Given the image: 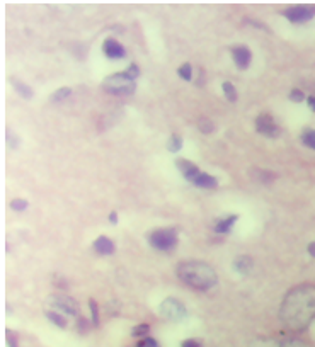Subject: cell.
<instances>
[{
    "instance_id": "6da1fadb",
    "label": "cell",
    "mask_w": 315,
    "mask_h": 347,
    "mask_svg": "<svg viewBox=\"0 0 315 347\" xmlns=\"http://www.w3.org/2000/svg\"><path fill=\"white\" fill-rule=\"evenodd\" d=\"M281 324L291 332H302L315 320V284L290 289L280 308Z\"/></svg>"
},
{
    "instance_id": "7a4b0ae2",
    "label": "cell",
    "mask_w": 315,
    "mask_h": 347,
    "mask_svg": "<svg viewBox=\"0 0 315 347\" xmlns=\"http://www.w3.org/2000/svg\"><path fill=\"white\" fill-rule=\"evenodd\" d=\"M175 274L186 286L196 289V291H210L218 282V276L213 267L206 262H201V260L179 262Z\"/></svg>"
},
{
    "instance_id": "3957f363",
    "label": "cell",
    "mask_w": 315,
    "mask_h": 347,
    "mask_svg": "<svg viewBox=\"0 0 315 347\" xmlns=\"http://www.w3.org/2000/svg\"><path fill=\"white\" fill-rule=\"evenodd\" d=\"M177 230L175 228H159L153 230L148 235V243L152 245V249L160 250V252H169L177 247Z\"/></svg>"
},
{
    "instance_id": "277c9868",
    "label": "cell",
    "mask_w": 315,
    "mask_h": 347,
    "mask_svg": "<svg viewBox=\"0 0 315 347\" xmlns=\"http://www.w3.org/2000/svg\"><path fill=\"white\" fill-rule=\"evenodd\" d=\"M102 85H104L106 92L114 94V95H130V94H133L135 89H137L135 82H128L126 78L121 75V71L109 75V77L102 82Z\"/></svg>"
},
{
    "instance_id": "5b68a950",
    "label": "cell",
    "mask_w": 315,
    "mask_h": 347,
    "mask_svg": "<svg viewBox=\"0 0 315 347\" xmlns=\"http://www.w3.org/2000/svg\"><path fill=\"white\" fill-rule=\"evenodd\" d=\"M159 313L162 315L166 320H172V322H177L181 318L186 317V306L182 305L179 300L175 298H167L160 303V308H159Z\"/></svg>"
},
{
    "instance_id": "8992f818",
    "label": "cell",
    "mask_w": 315,
    "mask_h": 347,
    "mask_svg": "<svg viewBox=\"0 0 315 347\" xmlns=\"http://www.w3.org/2000/svg\"><path fill=\"white\" fill-rule=\"evenodd\" d=\"M283 16L293 24H302L315 17V5H291L283 10Z\"/></svg>"
},
{
    "instance_id": "52a82bcc",
    "label": "cell",
    "mask_w": 315,
    "mask_h": 347,
    "mask_svg": "<svg viewBox=\"0 0 315 347\" xmlns=\"http://www.w3.org/2000/svg\"><path fill=\"white\" fill-rule=\"evenodd\" d=\"M256 131L267 138H278L281 135V128L271 114H259L256 117Z\"/></svg>"
},
{
    "instance_id": "ba28073f",
    "label": "cell",
    "mask_w": 315,
    "mask_h": 347,
    "mask_svg": "<svg viewBox=\"0 0 315 347\" xmlns=\"http://www.w3.org/2000/svg\"><path fill=\"white\" fill-rule=\"evenodd\" d=\"M53 308H56L58 312L70 315V317H78V303L73 298L67 295H53L49 298Z\"/></svg>"
},
{
    "instance_id": "9c48e42d",
    "label": "cell",
    "mask_w": 315,
    "mask_h": 347,
    "mask_svg": "<svg viewBox=\"0 0 315 347\" xmlns=\"http://www.w3.org/2000/svg\"><path fill=\"white\" fill-rule=\"evenodd\" d=\"M232 53V58H234L235 62V67H237L239 70H245L249 69L250 62H252V53H250V49L247 48V46H234V48L230 49Z\"/></svg>"
},
{
    "instance_id": "30bf717a",
    "label": "cell",
    "mask_w": 315,
    "mask_h": 347,
    "mask_svg": "<svg viewBox=\"0 0 315 347\" xmlns=\"http://www.w3.org/2000/svg\"><path fill=\"white\" fill-rule=\"evenodd\" d=\"M175 165H177V170L182 174V177L189 182H194V179L201 174V169H199L196 163L189 162L188 159H177L175 160Z\"/></svg>"
},
{
    "instance_id": "8fae6325",
    "label": "cell",
    "mask_w": 315,
    "mask_h": 347,
    "mask_svg": "<svg viewBox=\"0 0 315 347\" xmlns=\"http://www.w3.org/2000/svg\"><path fill=\"white\" fill-rule=\"evenodd\" d=\"M102 51H104V55L111 60H121L126 56V49H124V46L113 38L106 39L104 45H102Z\"/></svg>"
},
{
    "instance_id": "7c38bea8",
    "label": "cell",
    "mask_w": 315,
    "mask_h": 347,
    "mask_svg": "<svg viewBox=\"0 0 315 347\" xmlns=\"http://www.w3.org/2000/svg\"><path fill=\"white\" fill-rule=\"evenodd\" d=\"M92 249H94V252L97 254V255H113L114 250H116V245H114V242L111 240L109 237L101 235V237L96 238Z\"/></svg>"
},
{
    "instance_id": "4fadbf2b",
    "label": "cell",
    "mask_w": 315,
    "mask_h": 347,
    "mask_svg": "<svg viewBox=\"0 0 315 347\" xmlns=\"http://www.w3.org/2000/svg\"><path fill=\"white\" fill-rule=\"evenodd\" d=\"M237 220H239L237 214H228V216H225V218H221V220L215 221V225H213L215 233H221V235L228 233V231L234 228V225L237 223Z\"/></svg>"
},
{
    "instance_id": "5bb4252c",
    "label": "cell",
    "mask_w": 315,
    "mask_h": 347,
    "mask_svg": "<svg viewBox=\"0 0 315 347\" xmlns=\"http://www.w3.org/2000/svg\"><path fill=\"white\" fill-rule=\"evenodd\" d=\"M252 267H254V260H252V257H249V255H239V257H235V260H234V269L237 271L239 274H247V273H250L252 271Z\"/></svg>"
},
{
    "instance_id": "9a60e30c",
    "label": "cell",
    "mask_w": 315,
    "mask_h": 347,
    "mask_svg": "<svg viewBox=\"0 0 315 347\" xmlns=\"http://www.w3.org/2000/svg\"><path fill=\"white\" fill-rule=\"evenodd\" d=\"M250 177H252L256 182H259V184L267 185L276 179V174L269 172V170H264V169H252L250 170Z\"/></svg>"
},
{
    "instance_id": "2e32d148",
    "label": "cell",
    "mask_w": 315,
    "mask_h": 347,
    "mask_svg": "<svg viewBox=\"0 0 315 347\" xmlns=\"http://www.w3.org/2000/svg\"><path fill=\"white\" fill-rule=\"evenodd\" d=\"M193 184H194L196 187H201V189H215L218 185V181L213 177V175H210V174H206V172H203L201 170V174L194 179Z\"/></svg>"
},
{
    "instance_id": "e0dca14e",
    "label": "cell",
    "mask_w": 315,
    "mask_h": 347,
    "mask_svg": "<svg viewBox=\"0 0 315 347\" xmlns=\"http://www.w3.org/2000/svg\"><path fill=\"white\" fill-rule=\"evenodd\" d=\"M121 75H123L128 82H135L138 77H140V67H138L137 63H130L126 69L121 71Z\"/></svg>"
},
{
    "instance_id": "ac0fdd59",
    "label": "cell",
    "mask_w": 315,
    "mask_h": 347,
    "mask_svg": "<svg viewBox=\"0 0 315 347\" xmlns=\"http://www.w3.org/2000/svg\"><path fill=\"white\" fill-rule=\"evenodd\" d=\"M12 85H14V89H16V92L21 95V97H24V99L33 97V91H31L29 85L23 84V82H19V80H12Z\"/></svg>"
},
{
    "instance_id": "d6986e66",
    "label": "cell",
    "mask_w": 315,
    "mask_h": 347,
    "mask_svg": "<svg viewBox=\"0 0 315 347\" xmlns=\"http://www.w3.org/2000/svg\"><path fill=\"white\" fill-rule=\"evenodd\" d=\"M46 318H48L51 324H55L56 327H60V328H65L67 325H69V322L65 320V317H63L62 313H58V312H46Z\"/></svg>"
},
{
    "instance_id": "ffe728a7",
    "label": "cell",
    "mask_w": 315,
    "mask_h": 347,
    "mask_svg": "<svg viewBox=\"0 0 315 347\" xmlns=\"http://www.w3.org/2000/svg\"><path fill=\"white\" fill-rule=\"evenodd\" d=\"M221 89H223V95L228 102H235L237 101V91H235L234 84L232 82H223L221 84Z\"/></svg>"
},
{
    "instance_id": "44dd1931",
    "label": "cell",
    "mask_w": 315,
    "mask_h": 347,
    "mask_svg": "<svg viewBox=\"0 0 315 347\" xmlns=\"http://www.w3.org/2000/svg\"><path fill=\"white\" fill-rule=\"evenodd\" d=\"M300 139H302V143L305 146H309V148L315 150V130H312V128H307V130H303V133H302V137H300Z\"/></svg>"
},
{
    "instance_id": "7402d4cb",
    "label": "cell",
    "mask_w": 315,
    "mask_h": 347,
    "mask_svg": "<svg viewBox=\"0 0 315 347\" xmlns=\"http://www.w3.org/2000/svg\"><path fill=\"white\" fill-rule=\"evenodd\" d=\"M182 148V138L179 135H170L169 141H167V150L172 153H177Z\"/></svg>"
},
{
    "instance_id": "603a6c76",
    "label": "cell",
    "mask_w": 315,
    "mask_h": 347,
    "mask_svg": "<svg viewBox=\"0 0 315 347\" xmlns=\"http://www.w3.org/2000/svg\"><path fill=\"white\" fill-rule=\"evenodd\" d=\"M89 308H91V324L94 327H99V306L96 300H89Z\"/></svg>"
},
{
    "instance_id": "cb8c5ba5",
    "label": "cell",
    "mask_w": 315,
    "mask_h": 347,
    "mask_svg": "<svg viewBox=\"0 0 315 347\" xmlns=\"http://www.w3.org/2000/svg\"><path fill=\"white\" fill-rule=\"evenodd\" d=\"M177 75L182 78V80H191L193 78V67L191 63H184L177 69Z\"/></svg>"
},
{
    "instance_id": "d4e9b609",
    "label": "cell",
    "mask_w": 315,
    "mask_h": 347,
    "mask_svg": "<svg viewBox=\"0 0 315 347\" xmlns=\"http://www.w3.org/2000/svg\"><path fill=\"white\" fill-rule=\"evenodd\" d=\"M70 94H72V89L70 87H60L58 91H56L55 94L51 95V101L53 102H60V101H63V99L69 97Z\"/></svg>"
},
{
    "instance_id": "484cf974",
    "label": "cell",
    "mask_w": 315,
    "mask_h": 347,
    "mask_svg": "<svg viewBox=\"0 0 315 347\" xmlns=\"http://www.w3.org/2000/svg\"><path fill=\"white\" fill-rule=\"evenodd\" d=\"M150 332V325L148 324H140V325H137V327H133V330H131V335L133 337H148V334Z\"/></svg>"
},
{
    "instance_id": "4316f807",
    "label": "cell",
    "mask_w": 315,
    "mask_h": 347,
    "mask_svg": "<svg viewBox=\"0 0 315 347\" xmlns=\"http://www.w3.org/2000/svg\"><path fill=\"white\" fill-rule=\"evenodd\" d=\"M198 128H199V131L208 135L215 130V124L211 123V119H208V117H201V119L198 121Z\"/></svg>"
},
{
    "instance_id": "83f0119b",
    "label": "cell",
    "mask_w": 315,
    "mask_h": 347,
    "mask_svg": "<svg viewBox=\"0 0 315 347\" xmlns=\"http://www.w3.org/2000/svg\"><path fill=\"white\" fill-rule=\"evenodd\" d=\"M5 341L9 347H19V339H17V334L14 330H5Z\"/></svg>"
},
{
    "instance_id": "f1b7e54d",
    "label": "cell",
    "mask_w": 315,
    "mask_h": 347,
    "mask_svg": "<svg viewBox=\"0 0 315 347\" xmlns=\"http://www.w3.org/2000/svg\"><path fill=\"white\" fill-rule=\"evenodd\" d=\"M10 208H12V211H24L27 208V201H24V199H21V198H16V199H12L10 201Z\"/></svg>"
},
{
    "instance_id": "f546056e",
    "label": "cell",
    "mask_w": 315,
    "mask_h": 347,
    "mask_svg": "<svg viewBox=\"0 0 315 347\" xmlns=\"http://www.w3.org/2000/svg\"><path fill=\"white\" fill-rule=\"evenodd\" d=\"M135 347H160V346H159V342H157L155 339L143 337L142 341H138L137 344H135Z\"/></svg>"
},
{
    "instance_id": "4dcf8cb0",
    "label": "cell",
    "mask_w": 315,
    "mask_h": 347,
    "mask_svg": "<svg viewBox=\"0 0 315 347\" xmlns=\"http://www.w3.org/2000/svg\"><path fill=\"white\" fill-rule=\"evenodd\" d=\"M303 99H305V94H303L300 89H291V92H290V101L293 102H302Z\"/></svg>"
},
{
    "instance_id": "1f68e13d",
    "label": "cell",
    "mask_w": 315,
    "mask_h": 347,
    "mask_svg": "<svg viewBox=\"0 0 315 347\" xmlns=\"http://www.w3.org/2000/svg\"><path fill=\"white\" fill-rule=\"evenodd\" d=\"M87 327H89V322L85 320L84 317H78V322H77V328H78V332H82V334H84V332L87 330Z\"/></svg>"
},
{
    "instance_id": "d6a6232c",
    "label": "cell",
    "mask_w": 315,
    "mask_h": 347,
    "mask_svg": "<svg viewBox=\"0 0 315 347\" xmlns=\"http://www.w3.org/2000/svg\"><path fill=\"white\" fill-rule=\"evenodd\" d=\"M181 347H201V344L196 339H188V341H182Z\"/></svg>"
},
{
    "instance_id": "836d02e7",
    "label": "cell",
    "mask_w": 315,
    "mask_h": 347,
    "mask_svg": "<svg viewBox=\"0 0 315 347\" xmlns=\"http://www.w3.org/2000/svg\"><path fill=\"white\" fill-rule=\"evenodd\" d=\"M109 221L113 225L118 223V213H116V211H111V213H109Z\"/></svg>"
},
{
    "instance_id": "e575fe53",
    "label": "cell",
    "mask_w": 315,
    "mask_h": 347,
    "mask_svg": "<svg viewBox=\"0 0 315 347\" xmlns=\"http://www.w3.org/2000/svg\"><path fill=\"white\" fill-rule=\"evenodd\" d=\"M307 102H309L310 109L315 111V95H309V97H307Z\"/></svg>"
},
{
    "instance_id": "d590c367",
    "label": "cell",
    "mask_w": 315,
    "mask_h": 347,
    "mask_svg": "<svg viewBox=\"0 0 315 347\" xmlns=\"http://www.w3.org/2000/svg\"><path fill=\"white\" fill-rule=\"evenodd\" d=\"M309 254L312 257H315V242H310L309 243Z\"/></svg>"
}]
</instances>
